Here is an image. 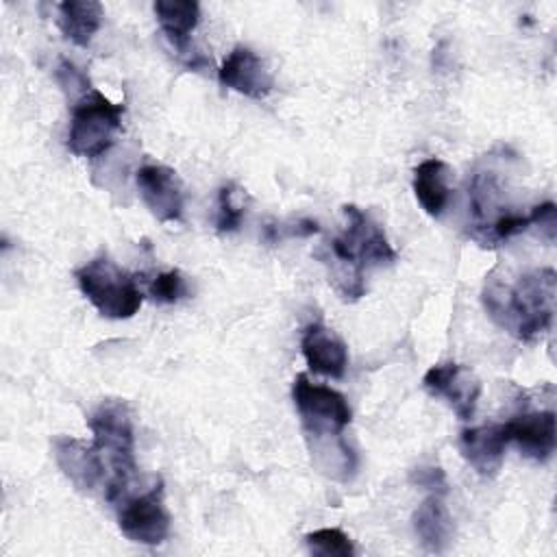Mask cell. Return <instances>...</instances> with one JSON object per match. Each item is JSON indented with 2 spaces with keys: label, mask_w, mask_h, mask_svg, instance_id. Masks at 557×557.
Listing matches in <instances>:
<instances>
[{
  "label": "cell",
  "mask_w": 557,
  "mask_h": 557,
  "mask_svg": "<svg viewBox=\"0 0 557 557\" xmlns=\"http://www.w3.org/2000/svg\"><path fill=\"white\" fill-rule=\"evenodd\" d=\"M557 276L553 268H537L503 285L490 281L483 289V305L490 318L522 342H535L553 326Z\"/></svg>",
  "instance_id": "cell-1"
},
{
  "label": "cell",
  "mask_w": 557,
  "mask_h": 557,
  "mask_svg": "<svg viewBox=\"0 0 557 557\" xmlns=\"http://www.w3.org/2000/svg\"><path fill=\"white\" fill-rule=\"evenodd\" d=\"M342 209L346 215V228L333 237L329 246L333 261H337L333 281L344 298L357 300L366 292L363 270L396 261V250L392 248L383 226L366 211L355 205H344Z\"/></svg>",
  "instance_id": "cell-2"
},
{
  "label": "cell",
  "mask_w": 557,
  "mask_h": 557,
  "mask_svg": "<svg viewBox=\"0 0 557 557\" xmlns=\"http://www.w3.org/2000/svg\"><path fill=\"white\" fill-rule=\"evenodd\" d=\"M87 424L94 435L91 444L109 470L107 498L113 500L122 490L128 487L137 470L133 413L126 403L107 398L91 411Z\"/></svg>",
  "instance_id": "cell-3"
},
{
  "label": "cell",
  "mask_w": 557,
  "mask_h": 557,
  "mask_svg": "<svg viewBox=\"0 0 557 557\" xmlns=\"http://www.w3.org/2000/svg\"><path fill=\"white\" fill-rule=\"evenodd\" d=\"M124 107L107 98L100 89L89 87L72 104V117L67 128V150L74 157L96 159L104 154L117 131L122 128Z\"/></svg>",
  "instance_id": "cell-4"
},
{
  "label": "cell",
  "mask_w": 557,
  "mask_h": 557,
  "mask_svg": "<svg viewBox=\"0 0 557 557\" xmlns=\"http://www.w3.org/2000/svg\"><path fill=\"white\" fill-rule=\"evenodd\" d=\"M76 283L83 296L109 320H128L144 302V294L133 274L104 255L81 265L76 270Z\"/></svg>",
  "instance_id": "cell-5"
},
{
  "label": "cell",
  "mask_w": 557,
  "mask_h": 557,
  "mask_svg": "<svg viewBox=\"0 0 557 557\" xmlns=\"http://www.w3.org/2000/svg\"><path fill=\"white\" fill-rule=\"evenodd\" d=\"M292 398L307 437H313L315 442H324L326 437L337 442L344 440L342 433L352 420V411L344 394L329 385L311 383L307 374H296Z\"/></svg>",
  "instance_id": "cell-6"
},
{
  "label": "cell",
  "mask_w": 557,
  "mask_h": 557,
  "mask_svg": "<svg viewBox=\"0 0 557 557\" xmlns=\"http://www.w3.org/2000/svg\"><path fill=\"white\" fill-rule=\"evenodd\" d=\"M111 503H115L117 509V527L131 542L159 546L170 535V511L163 500L161 479L139 494L122 490Z\"/></svg>",
  "instance_id": "cell-7"
},
{
  "label": "cell",
  "mask_w": 557,
  "mask_h": 557,
  "mask_svg": "<svg viewBox=\"0 0 557 557\" xmlns=\"http://www.w3.org/2000/svg\"><path fill=\"white\" fill-rule=\"evenodd\" d=\"M422 385L431 396L444 398L459 420H470L474 416L481 396V381L470 368L455 361L437 363L426 370Z\"/></svg>",
  "instance_id": "cell-8"
},
{
  "label": "cell",
  "mask_w": 557,
  "mask_h": 557,
  "mask_svg": "<svg viewBox=\"0 0 557 557\" xmlns=\"http://www.w3.org/2000/svg\"><path fill=\"white\" fill-rule=\"evenodd\" d=\"M135 183L144 205L159 222H178L183 218V185L172 168L159 163L141 165L135 172Z\"/></svg>",
  "instance_id": "cell-9"
},
{
  "label": "cell",
  "mask_w": 557,
  "mask_h": 557,
  "mask_svg": "<svg viewBox=\"0 0 557 557\" xmlns=\"http://www.w3.org/2000/svg\"><path fill=\"white\" fill-rule=\"evenodd\" d=\"M218 81L222 87L255 100L265 98L274 87V78L268 65L248 46H235L226 54L218 70Z\"/></svg>",
  "instance_id": "cell-10"
},
{
  "label": "cell",
  "mask_w": 557,
  "mask_h": 557,
  "mask_svg": "<svg viewBox=\"0 0 557 557\" xmlns=\"http://www.w3.org/2000/svg\"><path fill=\"white\" fill-rule=\"evenodd\" d=\"M505 435L509 444H516L520 453L529 459L544 463L557 444L555 431V411L540 409V411H522L503 422Z\"/></svg>",
  "instance_id": "cell-11"
},
{
  "label": "cell",
  "mask_w": 557,
  "mask_h": 557,
  "mask_svg": "<svg viewBox=\"0 0 557 557\" xmlns=\"http://www.w3.org/2000/svg\"><path fill=\"white\" fill-rule=\"evenodd\" d=\"M54 461L70 483L81 492H91L104 481V461L94 448L70 435H57L52 440Z\"/></svg>",
  "instance_id": "cell-12"
},
{
  "label": "cell",
  "mask_w": 557,
  "mask_h": 557,
  "mask_svg": "<svg viewBox=\"0 0 557 557\" xmlns=\"http://www.w3.org/2000/svg\"><path fill=\"white\" fill-rule=\"evenodd\" d=\"M507 435L500 422L479 424L463 429L459 435V453L461 457L476 470V474L492 479L498 474L505 450H507Z\"/></svg>",
  "instance_id": "cell-13"
},
{
  "label": "cell",
  "mask_w": 557,
  "mask_h": 557,
  "mask_svg": "<svg viewBox=\"0 0 557 557\" xmlns=\"http://www.w3.org/2000/svg\"><path fill=\"white\" fill-rule=\"evenodd\" d=\"M300 352L307 366L331 379H342L348 366V348L342 337L320 322L309 324L300 337Z\"/></svg>",
  "instance_id": "cell-14"
},
{
  "label": "cell",
  "mask_w": 557,
  "mask_h": 557,
  "mask_svg": "<svg viewBox=\"0 0 557 557\" xmlns=\"http://www.w3.org/2000/svg\"><path fill=\"white\" fill-rule=\"evenodd\" d=\"M413 529L429 553H444L453 542V518L442 494L426 496L413 511Z\"/></svg>",
  "instance_id": "cell-15"
},
{
  "label": "cell",
  "mask_w": 557,
  "mask_h": 557,
  "mask_svg": "<svg viewBox=\"0 0 557 557\" xmlns=\"http://www.w3.org/2000/svg\"><path fill=\"white\" fill-rule=\"evenodd\" d=\"M448 178H450V168L442 159H435V157L424 159L413 170L411 187H413L416 200L433 218L442 215V211L448 205V198H450Z\"/></svg>",
  "instance_id": "cell-16"
},
{
  "label": "cell",
  "mask_w": 557,
  "mask_h": 557,
  "mask_svg": "<svg viewBox=\"0 0 557 557\" xmlns=\"http://www.w3.org/2000/svg\"><path fill=\"white\" fill-rule=\"evenodd\" d=\"M104 9L98 0H63L59 4V30L67 41L87 48L102 24Z\"/></svg>",
  "instance_id": "cell-17"
},
{
  "label": "cell",
  "mask_w": 557,
  "mask_h": 557,
  "mask_svg": "<svg viewBox=\"0 0 557 557\" xmlns=\"http://www.w3.org/2000/svg\"><path fill=\"white\" fill-rule=\"evenodd\" d=\"M152 9L165 37L178 50H185L189 35L200 22V4L196 0H157Z\"/></svg>",
  "instance_id": "cell-18"
},
{
  "label": "cell",
  "mask_w": 557,
  "mask_h": 557,
  "mask_svg": "<svg viewBox=\"0 0 557 557\" xmlns=\"http://www.w3.org/2000/svg\"><path fill=\"white\" fill-rule=\"evenodd\" d=\"M305 542L313 555L320 557H352L355 546L350 537L339 529H318L305 535Z\"/></svg>",
  "instance_id": "cell-19"
},
{
  "label": "cell",
  "mask_w": 557,
  "mask_h": 557,
  "mask_svg": "<svg viewBox=\"0 0 557 557\" xmlns=\"http://www.w3.org/2000/svg\"><path fill=\"white\" fill-rule=\"evenodd\" d=\"M148 292L157 302L172 305L187 296V283H185V276L181 274V270H168V272H159L148 283Z\"/></svg>",
  "instance_id": "cell-20"
},
{
  "label": "cell",
  "mask_w": 557,
  "mask_h": 557,
  "mask_svg": "<svg viewBox=\"0 0 557 557\" xmlns=\"http://www.w3.org/2000/svg\"><path fill=\"white\" fill-rule=\"evenodd\" d=\"M244 209L233 202V185H224L218 191V213H215V231L218 233H235L242 226Z\"/></svg>",
  "instance_id": "cell-21"
},
{
  "label": "cell",
  "mask_w": 557,
  "mask_h": 557,
  "mask_svg": "<svg viewBox=\"0 0 557 557\" xmlns=\"http://www.w3.org/2000/svg\"><path fill=\"white\" fill-rule=\"evenodd\" d=\"M409 481L418 487H426L435 494H444L446 492V474L442 468H433V466H420L416 470H411Z\"/></svg>",
  "instance_id": "cell-22"
}]
</instances>
